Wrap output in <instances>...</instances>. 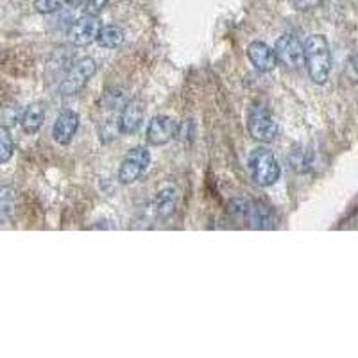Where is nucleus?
Returning <instances> with one entry per match:
<instances>
[{
    "instance_id": "1",
    "label": "nucleus",
    "mask_w": 358,
    "mask_h": 358,
    "mask_svg": "<svg viewBox=\"0 0 358 358\" xmlns=\"http://www.w3.org/2000/svg\"><path fill=\"white\" fill-rule=\"evenodd\" d=\"M303 62L315 85H326L331 72L330 43L322 34H312L303 43Z\"/></svg>"
},
{
    "instance_id": "2",
    "label": "nucleus",
    "mask_w": 358,
    "mask_h": 358,
    "mask_svg": "<svg viewBox=\"0 0 358 358\" xmlns=\"http://www.w3.org/2000/svg\"><path fill=\"white\" fill-rule=\"evenodd\" d=\"M228 212L233 219L245 222L252 229L276 228V213L264 201L249 199V197H233L228 204Z\"/></svg>"
},
{
    "instance_id": "3",
    "label": "nucleus",
    "mask_w": 358,
    "mask_h": 358,
    "mask_svg": "<svg viewBox=\"0 0 358 358\" xmlns=\"http://www.w3.org/2000/svg\"><path fill=\"white\" fill-rule=\"evenodd\" d=\"M249 174L258 187H273L281 176V167L274 152L267 147L252 149L248 159Z\"/></svg>"
},
{
    "instance_id": "4",
    "label": "nucleus",
    "mask_w": 358,
    "mask_h": 358,
    "mask_svg": "<svg viewBox=\"0 0 358 358\" xmlns=\"http://www.w3.org/2000/svg\"><path fill=\"white\" fill-rule=\"evenodd\" d=\"M97 72V63H95L94 57H81L78 62L70 66V70L66 72V76L63 78V81L59 83V94L62 95H76L79 94L88 81L95 76Z\"/></svg>"
},
{
    "instance_id": "5",
    "label": "nucleus",
    "mask_w": 358,
    "mask_h": 358,
    "mask_svg": "<svg viewBox=\"0 0 358 358\" xmlns=\"http://www.w3.org/2000/svg\"><path fill=\"white\" fill-rule=\"evenodd\" d=\"M248 131L257 142L268 143L278 136V124L267 108L255 102L248 111Z\"/></svg>"
},
{
    "instance_id": "6",
    "label": "nucleus",
    "mask_w": 358,
    "mask_h": 358,
    "mask_svg": "<svg viewBox=\"0 0 358 358\" xmlns=\"http://www.w3.org/2000/svg\"><path fill=\"white\" fill-rule=\"evenodd\" d=\"M151 163V152L145 147H133L126 156H124L120 169H118V181L122 185H133L142 178Z\"/></svg>"
},
{
    "instance_id": "7",
    "label": "nucleus",
    "mask_w": 358,
    "mask_h": 358,
    "mask_svg": "<svg viewBox=\"0 0 358 358\" xmlns=\"http://www.w3.org/2000/svg\"><path fill=\"white\" fill-rule=\"evenodd\" d=\"M273 50L274 56H276V62L287 66V69L296 70L299 66H305V62H303V45L294 34H281L276 40Z\"/></svg>"
},
{
    "instance_id": "8",
    "label": "nucleus",
    "mask_w": 358,
    "mask_h": 358,
    "mask_svg": "<svg viewBox=\"0 0 358 358\" xmlns=\"http://www.w3.org/2000/svg\"><path fill=\"white\" fill-rule=\"evenodd\" d=\"M178 133V124L167 115H156L151 118V122L147 126V142L151 145H167L172 138H176Z\"/></svg>"
},
{
    "instance_id": "9",
    "label": "nucleus",
    "mask_w": 358,
    "mask_h": 358,
    "mask_svg": "<svg viewBox=\"0 0 358 358\" xmlns=\"http://www.w3.org/2000/svg\"><path fill=\"white\" fill-rule=\"evenodd\" d=\"M99 29H101V22L97 17H85L78 18L73 22L72 27L69 31V38L73 45L78 47H86V45L94 43L95 38H97Z\"/></svg>"
},
{
    "instance_id": "10",
    "label": "nucleus",
    "mask_w": 358,
    "mask_h": 358,
    "mask_svg": "<svg viewBox=\"0 0 358 358\" xmlns=\"http://www.w3.org/2000/svg\"><path fill=\"white\" fill-rule=\"evenodd\" d=\"M145 117V108L140 99H133L122 108V113L118 117V133L120 134H134L140 129Z\"/></svg>"
},
{
    "instance_id": "11",
    "label": "nucleus",
    "mask_w": 358,
    "mask_h": 358,
    "mask_svg": "<svg viewBox=\"0 0 358 358\" xmlns=\"http://www.w3.org/2000/svg\"><path fill=\"white\" fill-rule=\"evenodd\" d=\"M79 129V115L72 110H65L57 115L52 126V138L59 145H69Z\"/></svg>"
},
{
    "instance_id": "12",
    "label": "nucleus",
    "mask_w": 358,
    "mask_h": 358,
    "mask_svg": "<svg viewBox=\"0 0 358 358\" xmlns=\"http://www.w3.org/2000/svg\"><path fill=\"white\" fill-rule=\"evenodd\" d=\"M248 57L258 72H273L278 65L274 50L265 41H251L248 47Z\"/></svg>"
},
{
    "instance_id": "13",
    "label": "nucleus",
    "mask_w": 358,
    "mask_h": 358,
    "mask_svg": "<svg viewBox=\"0 0 358 358\" xmlns=\"http://www.w3.org/2000/svg\"><path fill=\"white\" fill-rule=\"evenodd\" d=\"M178 206V188L174 185H165L156 192L155 210L159 219H169Z\"/></svg>"
},
{
    "instance_id": "14",
    "label": "nucleus",
    "mask_w": 358,
    "mask_h": 358,
    "mask_svg": "<svg viewBox=\"0 0 358 358\" xmlns=\"http://www.w3.org/2000/svg\"><path fill=\"white\" fill-rule=\"evenodd\" d=\"M43 120H45V110L41 104L34 102L31 106H27L24 110L20 117V124H22V129L29 134H34L40 131V127L43 126Z\"/></svg>"
},
{
    "instance_id": "15",
    "label": "nucleus",
    "mask_w": 358,
    "mask_h": 358,
    "mask_svg": "<svg viewBox=\"0 0 358 358\" xmlns=\"http://www.w3.org/2000/svg\"><path fill=\"white\" fill-rule=\"evenodd\" d=\"M124 40H126V33L118 25H101L97 38H95V41L104 49H117L124 43Z\"/></svg>"
},
{
    "instance_id": "16",
    "label": "nucleus",
    "mask_w": 358,
    "mask_h": 358,
    "mask_svg": "<svg viewBox=\"0 0 358 358\" xmlns=\"http://www.w3.org/2000/svg\"><path fill=\"white\" fill-rule=\"evenodd\" d=\"M17 204V190L9 185L0 187V224H8L15 213Z\"/></svg>"
},
{
    "instance_id": "17",
    "label": "nucleus",
    "mask_w": 358,
    "mask_h": 358,
    "mask_svg": "<svg viewBox=\"0 0 358 358\" xmlns=\"http://www.w3.org/2000/svg\"><path fill=\"white\" fill-rule=\"evenodd\" d=\"M15 152V142H13L11 131L6 126H0V165L8 163Z\"/></svg>"
},
{
    "instance_id": "18",
    "label": "nucleus",
    "mask_w": 358,
    "mask_h": 358,
    "mask_svg": "<svg viewBox=\"0 0 358 358\" xmlns=\"http://www.w3.org/2000/svg\"><path fill=\"white\" fill-rule=\"evenodd\" d=\"M34 9L40 15H52L62 9V0H34Z\"/></svg>"
},
{
    "instance_id": "19",
    "label": "nucleus",
    "mask_w": 358,
    "mask_h": 358,
    "mask_svg": "<svg viewBox=\"0 0 358 358\" xmlns=\"http://www.w3.org/2000/svg\"><path fill=\"white\" fill-rule=\"evenodd\" d=\"M108 4H110V0H86V6L83 8V11L88 17H97Z\"/></svg>"
},
{
    "instance_id": "20",
    "label": "nucleus",
    "mask_w": 358,
    "mask_h": 358,
    "mask_svg": "<svg viewBox=\"0 0 358 358\" xmlns=\"http://www.w3.org/2000/svg\"><path fill=\"white\" fill-rule=\"evenodd\" d=\"M297 11H312L321 4V0H290Z\"/></svg>"
},
{
    "instance_id": "21",
    "label": "nucleus",
    "mask_w": 358,
    "mask_h": 358,
    "mask_svg": "<svg viewBox=\"0 0 358 358\" xmlns=\"http://www.w3.org/2000/svg\"><path fill=\"white\" fill-rule=\"evenodd\" d=\"M66 6H70V8H79V6L85 4V0H65Z\"/></svg>"
}]
</instances>
